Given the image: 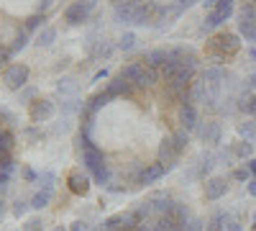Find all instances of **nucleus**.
Here are the masks:
<instances>
[{
    "label": "nucleus",
    "instance_id": "1a4fd4ad",
    "mask_svg": "<svg viewBox=\"0 0 256 231\" xmlns=\"http://www.w3.org/2000/svg\"><path fill=\"white\" fill-rule=\"evenodd\" d=\"M54 113H56V106L49 98H36L28 106V116H31L34 123H46V121L54 118Z\"/></svg>",
    "mask_w": 256,
    "mask_h": 231
},
{
    "label": "nucleus",
    "instance_id": "4468645a",
    "mask_svg": "<svg viewBox=\"0 0 256 231\" xmlns=\"http://www.w3.org/2000/svg\"><path fill=\"white\" fill-rule=\"evenodd\" d=\"M190 88L192 85H184V82H164V98L182 106V103H190Z\"/></svg>",
    "mask_w": 256,
    "mask_h": 231
},
{
    "label": "nucleus",
    "instance_id": "cd10ccee",
    "mask_svg": "<svg viewBox=\"0 0 256 231\" xmlns=\"http://www.w3.org/2000/svg\"><path fill=\"white\" fill-rule=\"evenodd\" d=\"M54 36H56V29H54V26H46L44 31L38 34V39H36V44H38V47H49L52 41H54Z\"/></svg>",
    "mask_w": 256,
    "mask_h": 231
},
{
    "label": "nucleus",
    "instance_id": "a18cd8bd",
    "mask_svg": "<svg viewBox=\"0 0 256 231\" xmlns=\"http://www.w3.org/2000/svg\"><path fill=\"white\" fill-rule=\"evenodd\" d=\"M248 57H251V59H256V49H248Z\"/></svg>",
    "mask_w": 256,
    "mask_h": 231
},
{
    "label": "nucleus",
    "instance_id": "393cba45",
    "mask_svg": "<svg viewBox=\"0 0 256 231\" xmlns=\"http://www.w3.org/2000/svg\"><path fill=\"white\" fill-rule=\"evenodd\" d=\"M238 136H241L244 141H254V139H256V121H254V118L238 123Z\"/></svg>",
    "mask_w": 256,
    "mask_h": 231
},
{
    "label": "nucleus",
    "instance_id": "37998d69",
    "mask_svg": "<svg viewBox=\"0 0 256 231\" xmlns=\"http://www.w3.org/2000/svg\"><path fill=\"white\" fill-rule=\"evenodd\" d=\"M177 3H180V6H182V8H190V6H192V3H195V0H177Z\"/></svg>",
    "mask_w": 256,
    "mask_h": 231
},
{
    "label": "nucleus",
    "instance_id": "79ce46f5",
    "mask_svg": "<svg viewBox=\"0 0 256 231\" xmlns=\"http://www.w3.org/2000/svg\"><path fill=\"white\" fill-rule=\"evenodd\" d=\"M246 82H248V90H254V88H256V72H254V75H251Z\"/></svg>",
    "mask_w": 256,
    "mask_h": 231
},
{
    "label": "nucleus",
    "instance_id": "e433bc0d",
    "mask_svg": "<svg viewBox=\"0 0 256 231\" xmlns=\"http://www.w3.org/2000/svg\"><path fill=\"white\" fill-rule=\"evenodd\" d=\"M62 131H67V121H62V118H59V121L54 123V134H62Z\"/></svg>",
    "mask_w": 256,
    "mask_h": 231
},
{
    "label": "nucleus",
    "instance_id": "7ed1b4c3",
    "mask_svg": "<svg viewBox=\"0 0 256 231\" xmlns=\"http://www.w3.org/2000/svg\"><path fill=\"white\" fill-rule=\"evenodd\" d=\"M241 49V41L236 34H218L208 41V54H212L216 59H226V57H233Z\"/></svg>",
    "mask_w": 256,
    "mask_h": 231
},
{
    "label": "nucleus",
    "instance_id": "8fccbe9b",
    "mask_svg": "<svg viewBox=\"0 0 256 231\" xmlns=\"http://www.w3.org/2000/svg\"><path fill=\"white\" fill-rule=\"evenodd\" d=\"M116 3H126V0H113V6H116Z\"/></svg>",
    "mask_w": 256,
    "mask_h": 231
},
{
    "label": "nucleus",
    "instance_id": "c9c22d12",
    "mask_svg": "<svg viewBox=\"0 0 256 231\" xmlns=\"http://www.w3.org/2000/svg\"><path fill=\"white\" fill-rule=\"evenodd\" d=\"M20 170H24V177H26L28 182H34V180H38V175H36V172L31 170V167H26V164H24V167H20Z\"/></svg>",
    "mask_w": 256,
    "mask_h": 231
},
{
    "label": "nucleus",
    "instance_id": "3c124183",
    "mask_svg": "<svg viewBox=\"0 0 256 231\" xmlns=\"http://www.w3.org/2000/svg\"><path fill=\"white\" fill-rule=\"evenodd\" d=\"M52 231H67V228H52Z\"/></svg>",
    "mask_w": 256,
    "mask_h": 231
},
{
    "label": "nucleus",
    "instance_id": "4c0bfd02",
    "mask_svg": "<svg viewBox=\"0 0 256 231\" xmlns=\"http://www.w3.org/2000/svg\"><path fill=\"white\" fill-rule=\"evenodd\" d=\"M70 231H88V223H84V221H74L70 226Z\"/></svg>",
    "mask_w": 256,
    "mask_h": 231
},
{
    "label": "nucleus",
    "instance_id": "49530a36",
    "mask_svg": "<svg viewBox=\"0 0 256 231\" xmlns=\"http://www.w3.org/2000/svg\"><path fill=\"white\" fill-rule=\"evenodd\" d=\"M3 65H6V59H3V57H0V67H3Z\"/></svg>",
    "mask_w": 256,
    "mask_h": 231
},
{
    "label": "nucleus",
    "instance_id": "c85d7f7f",
    "mask_svg": "<svg viewBox=\"0 0 256 231\" xmlns=\"http://www.w3.org/2000/svg\"><path fill=\"white\" fill-rule=\"evenodd\" d=\"M54 182H56V175L52 170H44L38 175V185L44 187V190H54Z\"/></svg>",
    "mask_w": 256,
    "mask_h": 231
},
{
    "label": "nucleus",
    "instance_id": "7c9ffc66",
    "mask_svg": "<svg viewBox=\"0 0 256 231\" xmlns=\"http://www.w3.org/2000/svg\"><path fill=\"white\" fill-rule=\"evenodd\" d=\"M28 208H31V200H26V198H18V200L13 203V216H16V218L26 216V213H28Z\"/></svg>",
    "mask_w": 256,
    "mask_h": 231
},
{
    "label": "nucleus",
    "instance_id": "4be33fe9",
    "mask_svg": "<svg viewBox=\"0 0 256 231\" xmlns=\"http://www.w3.org/2000/svg\"><path fill=\"white\" fill-rule=\"evenodd\" d=\"M52 198H54V190H44V187H38V190H36L28 200H31L34 211H44V208L52 203Z\"/></svg>",
    "mask_w": 256,
    "mask_h": 231
},
{
    "label": "nucleus",
    "instance_id": "9b49d317",
    "mask_svg": "<svg viewBox=\"0 0 256 231\" xmlns=\"http://www.w3.org/2000/svg\"><path fill=\"white\" fill-rule=\"evenodd\" d=\"M156 162L164 164L166 170H174L177 162H180V154H177V149H174L172 139H169V134H166L164 139H159V144H156Z\"/></svg>",
    "mask_w": 256,
    "mask_h": 231
},
{
    "label": "nucleus",
    "instance_id": "58836bf2",
    "mask_svg": "<svg viewBox=\"0 0 256 231\" xmlns=\"http://www.w3.org/2000/svg\"><path fill=\"white\" fill-rule=\"evenodd\" d=\"M246 167H248V172H251V177L256 180V157H251V159L246 162Z\"/></svg>",
    "mask_w": 256,
    "mask_h": 231
},
{
    "label": "nucleus",
    "instance_id": "f8f14e48",
    "mask_svg": "<svg viewBox=\"0 0 256 231\" xmlns=\"http://www.w3.org/2000/svg\"><path fill=\"white\" fill-rule=\"evenodd\" d=\"M67 185H70V190L74 195H88L90 187H92V177L88 175L84 167H74V170L67 175Z\"/></svg>",
    "mask_w": 256,
    "mask_h": 231
},
{
    "label": "nucleus",
    "instance_id": "c03bdc74",
    "mask_svg": "<svg viewBox=\"0 0 256 231\" xmlns=\"http://www.w3.org/2000/svg\"><path fill=\"white\" fill-rule=\"evenodd\" d=\"M3 205H6V200L0 198V218H3Z\"/></svg>",
    "mask_w": 256,
    "mask_h": 231
},
{
    "label": "nucleus",
    "instance_id": "6ab92c4d",
    "mask_svg": "<svg viewBox=\"0 0 256 231\" xmlns=\"http://www.w3.org/2000/svg\"><path fill=\"white\" fill-rule=\"evenodd\" d=\"M230 223V213H226V211H212L210 216H208V221H205V228L208 231H223V226H228Z\"/></svg>",
    "mask_w": 256,
    "mask_h": 231
},
{
    "label": "nucleus",
    "instance_id": "20e7f679",
    "mask_svg": "<svg viewBox=\"0 0 256 231\" xmlns=\"http://www.w3.org/2000/svg\"><path fill=\"white\" fill-rule=\"evenodd\" d=\"M28 77H31V70L28 65H24V62H10V65H6L3 70V85L13 93L24 90L28 85Z\"/></svg>",
    "mask_w": 256,
    "mask_h": 231
},
{
    "label": "nucleus",
    "instance_id": "412c9836",
    "mask_svg": "<svg viewBox=\"0 0 256 231\" xmlns=\"http://www.w3.org/2000/svg\"><path fill=\"white\" fill-rule=\"evenodd\" d=\"M13 134L8 129H0V162L13 159Z\"/></svg>",
    "mask_w": 256,
    "mask_h": 231
},
{
    "label": "nucleus",
    "instance_id": "0eeeda50",
    "mask_svg": "<svg viewBox=\"0 0 256 231\" xmlns=\"http://www.w3.org/2000/svg\"><path fill=\"white\" fill-rule=\"evenodd\" d=\"M169 170L164 164L154 162V164H138L136 167V172H134V182L136 185H154L156 180H162Z\"/></svg>",
    "mask_w": 256,
    "mask_h": 231
},
{
    "label": "nucleus",
    "instance_id": "c756f323",
    "mask_svg": "<svg viewBox=\"0 0 256 231\" xmlns=\"http://www.w3.org/2000/svg\"><path fill=\"white\" fill-rule=\"evenodd\" d=\"M134 47H136V34H134V31H126V34L118 39V49L128 52V49H134Z\"/></svg>",
    "mask_w": 256,
    "mask_h": 231
},
{
    "label": "nucleus",
    "instance_id": "603ef678",
    "mask_svg": "<svg viewBox=\"0 0 256 231\" xmlns=\"http://www.w3.org/2000/svg\"><path fill=\"white\" fill-rule=\"evenodd\" d=\"M248 3H254V6H256V0H248Z\"/></svg>",
    "mask_w": 256,
    "mask_h": 231
},
{
    "label": "nucleus",
    "instance_id": "423d86ee",
    "mask_svg": "<svg viewBox=\"0 0 256 231\" xmlns=\"http://www.w3.org/2000/svg\"><path fill=\"white\" fill-rule=\"evenodd\" d=\"M228 180L230 177H226V175H210V177H205V182H202V198L208 203L220 200L228 193Z\"/></svg>",
    "mask_w": 256,
    "mask_h": 231
},
{
    "label": "nucleus",
    "instance_id": "9d476101",
    "mask_svg": "<svg viewBox=\"0 0 256 231\" xmlns=\"http://www.w3.org/2000/svg\"><path fill=\"white\" fill-rule=\"evenodd\" d=\"M177 121H180V126L184 131H198L200 129V111L195 108V103H182V106L177 108Z\"/></svg>",
    "mask_w": 256,
    "mask_h": 231
},
{
    "label": "nucleus",
    "instance_id": "39448f33",
    "mask_svg": "<svg viewBox=\"0 0 256 231\" xmlns=\"http://www.w3.org/2000/svg\"><path fill=\"white\" fill-rule=\"evenodd\" d=\"M92 6L90 3H84V0H72V3L64 8V13H62V18L67 21L70 26H80V24H88L90 21V16H92Z\"/></svg>",
    "mask_w": 256,
    "mask_h": 231
},
{
    "label": "nucleus",
    "instance_id": "dca6fc26",
    "mask_svg": "<svg viewBox=\"0 0 256 231\" xmlns=\"http://www.w3.org/2000/svg\"><path fill=\"white\" fill-rule=\"evenodd\" d=\"M223 80H226V70L223 67H205L202 70V82L208 88H212V90H218Z\"/></svg>",
    "mask_w": 256,
    "mask_h": 231
},
{
    "label": "nucleus",
    "instance_id": "a19ab883",
    "mask_svg": "<svg viewBox=\"0 0 256 231\" xmlns=\"http://www.w3.org/2000/svg\"><path fill=\"white\" fill-rule=\"evenodd\" d=\"M226 231H241V223H236V221H230V223L226 226Z\"/></svg>",
    "mask_w": 256,
    "mask_h": 231
},
{
    "label": "nucleus",
    "instance_id": "bb28decb",
    "mask_svg": "<svg viewBox=\"0 0 256 231\" xmlns=\"http://www.w3.org/2000/svg\"><path fill=\"white\" fill-rule=\"evenodd\" d=\"M238 31L246 41L256 44V21H238Z\"/></svg>",
    "mask_w": 256,
    "mask_h": 231
},
{
    "label": "nucleus",
    "instance_id": "2eb2a0df",
    "mask_svg": "<svg viewBox=\"0 0 256 231\" xmlns=\"http://www.w3.org/2000/svg\"><path fill=\"white\" fill-rule=\"evenodd\" d=\"M77 90H80V82H77V77H72V75L62 77V80L56 82V93L62 95V100H64V98H77Z\"/></svg>",
    "mask_w": 256,
    "mask_h": 231
},
{
    "label": "nucleus",
    "instance_id": "5701e85b",
    "mask_svg": "<svg viewBox=\"0 0 256 231\" xmlns=\"http://www.w3.org/2000/svg\"><path fill=\"white\" fill-rule=\"evenodd\" d=\"M169 139H172V144H174L177 154L182 157V154H184V149H187V144H190V131H184L182 126H177L174 131H169Z\"/></svg>",
    "mask_w": 256,
    "mask_h": 231
},
{
    "label": "nucleus",
    "instance_id": "6e6552de",
    "mask_svg": "<svg viewBox=\"0 0 256 231\" xmlns=\"http://www.w3.org/2000/svg\"><path fill=\"white\" fill-rule=\"evenodd\" d=\"M233 8H236V0H220V3L212 8V11H208V16H205V29L220 26L223 21H228V18L233 16Z\"/></svg>",
    "mask_w": 256,
    "mask_h": 231
},
{
    "label": "nucleus",
    "instance_id": "a211bd4d",
    "mask_svg": "<svg viewBox=\"0 0 256 231\" xmlns=\"http://www.w3.org/2000/svg\"><path fill=\"white\" fill-rule=\"evenodd\" d=\"M241 113H246V116H256V93L254 90H244L241 95H238V106H236Z\"/></svg>",
    "mask_w": 256,
    "mask_h": 231
},
{
    "label": "nucleus",
    "instance_id": "f3484780",
    "mask_svg": "<svg viewBox=\"0 0 256 231\" xmlns=\"http://www.w3.org/2000/svg\"><path fill=\"white\" fill-rule=\"evenodd\" d=\"M198 136H200L205 144H218V141H220V123H200Z\"/></svg>",
    "mask_w": 256,
    "mask_h": 231
},
{
    "label": "nucleus",
    "instance_id": "a878e982",
    "mask_svg": "<svg viewBox=\"0 0 256 231\" xmlns=\"http://www.w3.org/2000/svg\"><path fill=\"white\" fill-rule=\"evenodd\" d=\"M82 106H84V100H80V98H64L62 100V113L64 116H74L77 111H82Z\"/></svg>",
    "mask_w": 256,
    "mask_h": 231
},
{
    "label": "nucleus",
    "instance_id": "f03ea898",
    "mask_svg": "<svg viewBox=\"0 0 256 231\" xmlns=\"http://www.w3.org/2000/svg\"><path fill=\"white\" fill-rule=\"evenodd\" d=\"M118 75L126 77L128 82H134L136 90H152V88H156L159 82H162V72H159L156 67H152V65H146L144 59L126 65Z\"/></svg>",
    "mask_w": 256,
    "mask_h": 231
},
{
    "label": "nucleus",
    "instance_id": "b1692460",
    "mask_svg": "<svg viewBox=\"0 0 256 231\" xmlns=\"http://www.w3.org/2000/svg\"><path fill=\"white\" fill-rule=\"evenodd\" d=\"M228 149H230V154H233V159H251V141H236V144H230L228 146Z\"/></svg>",
    "mask_w": 256,
    "mask_h": 231
},
{
    "label": "nucleus",
    "instance_id": "72a5a7b5",
    "mask_svg": "<svg viewBox=\"0 0 256 231\" xmlns=\"http://www.w3.org/2000/svg\"><path fill=\"white\" fill-rule=\"evenodd\" d=\"M20 231H44V221H41L38 216H36V218H28Z\"/></svg>",
    "mask_w": 256,
    "mask_h": 231
},
{
    "label": "nucleus",
    "instance_id": "ea45409f",
    "mask_svg": "<svg viewBox=\"0 0 256 231\" xmlns=\"http://www.w3.org/2000/svg\"><path fill=\"white\" fill-rule=\"evenodd\" d=\"M246 187H248V195H254V198H256V180H254V177L246 182Z\"/></svg>",
    "mask_w": 256,
    "mask_h": 231
},
{
    "label": "nucleus",
    "instance_id": "ddd939ff",
    "mask_svg": "<svg viewBox=\"0 0 256 231\" xmlns=\"http://www.w3.org/2000/svg\"><path fill=\"white\" fill-rule=\"evenodd\" d=\"M134 90H136V85L134 82H128L126 77H120V75H116L108 85H105V93L110 95V100H118V98H131L134 95Z\"/></svg>",
    "mask_w": 256,
    "mask_h": 231
},
{
    "label": "nucleus",
    "instance_id": "473e14b6",
    "mask_svg": "<svg viewBox=\"0 0 256 231\" xmlns=\"http://www.w3.org/2000/svg\"><path fill=\"white\" fill-rule=\"evenodd\" d=\"M233 180H238V182H248L251 180V172H248V167H236V170L230 172Z\"/></svg>",
    "mask_w": 256,
    "mask_h": 231
},
{
    "label": "nucleus",
    "instance_id": "2f4dec72",
    "mask_svg": "<svg viewBox=\"0 0 256 231\" xmlns=\"http://www.w3.org/2000/svg\"><path fill=\"white\" fill-rule=\"evenodd\" d=\"M34 95H36V88H31V85H26L24 90H18V100H20V103H28V106L36 100Z\"/></svg>",
    "mask_w": 256,
    "mask_h": 231
},
{
    "label": "nucleus",
    "instance_id": "09e8293b",
    "mask_svg": "<svg viewBox=\"0 0 256 231\" xmlns=\"http://www.w3.org/2000/svg\"><path fill=\"white\" fill-rule=\"evenodd\" d=\"M110 231H128V228H110Z\"/></svg>",
    "mask_w": 256,
    "mask_h": 231
},
{
    "label": "nucleus",
    "instance_id": "de8ad7c7",
    "mask_svg": "<svg viewBox=\"0 0 256 231\" xmlns=\"http://www.w3.org/2000/svg\"><path fill=\"white\" fill-rule=\"evenodd\" d=\"M254 231H256V213H254Z\"/></svg>",
    "mask_w": 256,
    "mask_h": 231
},
{
    "label": "nucleus",
    "instance_id": "f257e3e1",
    "mask_svg": "<svg viewBox=\"0 0 256 231\" xmlns=\"http://www.w3.org/2000/svg\"><path fill=\"white\" fill-rule=\"evenodd\" d=\"M77 144H80V152H82V167L88 170V175L92 177V182L100 185V187H108L110 180H113V172H110L108 162H105L102 149L88 134H82V131L77 136Z\"/></svg>",
    "mask_w": 256,
    "mask_h": 231
},
{
    "label": "nucleus",
    "instance_id": "aec40b11",
    "mask_svg": "<svg viewBox=\"0 0 256 231\" xmlns=\"http://www.w3.org/2000/svg\"><path fill=\"white\" fill-rule=\"evenodd\" d=\"M13 172H16V162H13V159L0 162V198L6 195V190H8V182H10Z\"/></svg>",
    "mask_w": 256,
    "mask_h": 231
},
{
    "label": "nucleus",
    "instance_id": "f704fd0d",
    "mask_svg": "<svg viewBox=\"0 0 256 231\" xmlns=\"http://www.w3.org/2000/svg\"><path fill=\"white\" fill-rule=\"evenodd\" d=\"M41 26V16H34V18H28L26 24H24V31H28V34H34L36 29Z\"/></svg>",
    "mask_w": 256,
    "mask_h": 231
}]
</instances>
